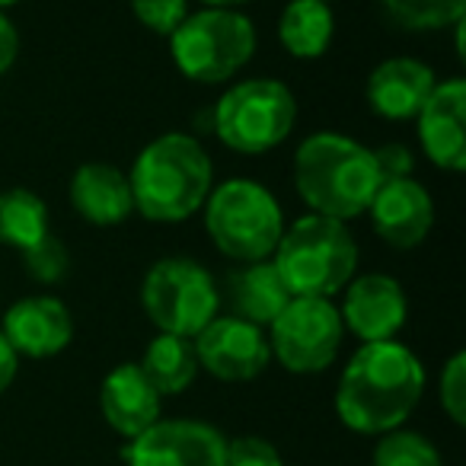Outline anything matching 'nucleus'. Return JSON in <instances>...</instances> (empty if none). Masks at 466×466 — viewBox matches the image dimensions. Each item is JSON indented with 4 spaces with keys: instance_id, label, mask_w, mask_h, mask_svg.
<instances>
[{
    "instance_id": "f257e3e1",
    "label": "nucleus",
    "mask_w": 466,
    "mask_h": 466,
    "mask_svg": "<svg viewBox=\"0 0 466 466\" xmlns=\"http://www.w3.org/2000/svg\"><path fill=\"white\" fill-rule=\"evenodd\" d=\"M428 387L421 358L400 339L364 342L345 361L336 383V415L349 431L364 438L402 428L419 409Z\"/></svg>"
},
{
    "instance_id": "f03ea898",
    "label": "nucleus",
    "mask_w": 466,
    "mask_h": 466,
    "mask_svg": "<svg viewBox=\"0 0 466 466\" xmlns=\"http://www.w3.org/2000/svg\"><path fill=\"white\" fill-rule=\"evenodd\" d=\"M291 176L307 211L342 224L368 214L370 198L383 182L374 147L339 131H313L304 137L294 150Z\"/></svg>"
},
{
    "instance_id": "7ed1b4c3",
    "label": "nucleus",
    "mask_w": 466,
    "mask_h": 466,
    "mask_svg": "<svg viewBox=\"0 0 466 466\" xmlns=\"http://www.w3.org/2000/svg\"><path fill=\"white\" fill-rule=\"evenodd\" d=\"M135 211L154 224L195 218L214 188V160L188 131H167L144 144L128 169Z\"/></svg>"
},
{
    "instance_id": "20e7f679",
    "label": "nucleus",
    "mask_w": 466,
    "mask_h": 466,
    "mask_svg": "<svg viewBox=\"0 0 466 466\" xmlns=\"http://www.w3.org/2000/svg\"><path fill=\"white\" fill-rule=\"evenodd\" d=\"M358 240L342 220L323 214H300L285 224L272 266L279 268L291 298L332 300L358 275Z\"/></svg>"
},
{
    "instance_id": "39448f33",
    "label": "nucleus",
    "mask_w": 466,
    "mask_h": 466,
    "mask_svg": "<svg viewBox=\"0 0 466 466\" xmlns=\"http://www.w3.org/2000/svg\"><path fill=\"white\" fill-rule=\"evenodd\" d=\"M198 214L211 247L237 266L272 259L288 224L272 188L247 176L214 182Z\"/></svg>"
},
{
    "instance_id": "423d86ee",
    "label": "nucleus",
    "mask_w": 466,
    "mask_h": 466,
    "mask_svg": "<svg viewBox=\"0 0 466 466\" xmlns=\"http://www.w3.org/2000/svg\"><path fill=\"white\" fill-rule=\"evenodd\" d=\"M167 39L176 71L201 86L233 84L259 46L256 23L243 10L224 7L188 10Z\"/></svg>"
},
{
    "instance_id": "0eeeda50",
    "label": "nucleus",
    "mask_w": 466,
    "mask_h": 466,
    "mask_svg": "<svg viewBox=\"0 0 466 466\" xmlns=\"http://www.w3.org/2000/svg\"><path fill=\"white\" fill-rule=\"evenodd\" d=\"M298 125V96L285 80H233L211 109V131L227 150L262 157L291 137Z\"/></svg>"
},
{
    "instance_id": "6e6552de",
    "label": "nucleus",
    "mask_w": 466,
    "mask_h": 466,
    "mask_svg": "<svg viewBox=\"0 0 466 466\" xmlns=\"http://www.w3.org/2000/svg\"><path fill=\"white\" fill-rule=\"evenodd\" d=\"M141 307L157 332L195 339L220 313V288L201 262L167 256L144 275Z\"/></svg>"
},
{
    "instance_id": "1a4fd4ad",
    "label": "nucleus",
    "mask_w": 466,
    "mask_h": 466,
    "mask_svg": "<svg viewBox=\"0 0 466 466\" xmlns=\"http://www.w3.org/2000/svg\"><path fill=\"white\" fill-rule=\"evenodd\" d=\"M268 351L288 374H323L342 351L345 326L339 307L326 298H291L266 326Z\"/></svg>"
},
{
    "instance_id": "9d476101",
    "label": "nucleus",
    "mask_w": 466,
    "mask_h": 466,
    "mask_svg": "<svg viewBox=\"0 0 466 466\" xmlns=\"http://www.w3.org/2000/svg\"><path fill=\"white\" fill-rule=\"evenodd\" d=\"M192 349L198 368L220 383H249L266 374L272 364L266 329L230 313H218L192 339Z\"/></svg>"
},
{
    "instance_id": "9b49d317",
    "label": "nucleus",
    "mask_w": 466,
    "mask_h": 466,
    "mask_svg": "<svg viewBox=\"0 0 466 466\" xmlns=\"http://www.w3.org/2000/svg\"><path fill=\"white\" fill-rule=\"evenodd\" d=\"M227 438L201 419H157L147 431L125 441V466H220Z\"/></svg>"
},
{
    "instance_id": "f8f14e48",
    "label": "nucleus",
    "mask_w": 466,
    "mask_h": 466,
    "mask_svg": "<svg viewBox=\"0 0 466 466\" xmlns=\"http://www.w3.org/2000/svg\"><path fill=\"white\" fill-rule=\"evenodd\" d=\"M342 317L345 332L358 342H390L402 332L409 319V298L402 285L387 272H358L342 288Z\"/></svg>"
},
{
    "instance_id": "ddd939ff",
    "label": "nucleus",
    "mask_w": 466,
    "mask_h": 466,
    "mask_svg": "<svg viewBox=\"0 0 466 466\" xmlns=\"http://www.w3.org/2000/svg\"><path fill=\"white\" fill-rule=\"evenodd\" d=\"M415 137L428 163L444 173L466 169V80H438L434 93L415 116Z\"/></svg>"
},
{
    "instance_id": "4468645a",
    "label": "nucleus",
    "mask_w": 466,
    "mask_h": 466,
    "mask_svg": "<svg viewBox=\"0 0 466 466\" xmlns=\"http://www.w3.org/2000/svg\"><path fill=\"white\" fill-rule=\"evenodd\" d=\"M0 332L16 358L48 361L74 342V317L65 300L55 294H26L7 307Z\"/></svg>"
},
{
    "instance_id": "2eb2a0df",
    "label": "nucleus",
    "mask_w": 466,
    "mask_h": 466,
    "mask_svg": "<svg viewBox=\"0 0 466 466\" xmlns=\"http://www.w3.org/2000/svg\"><path fill=\"white\" fill-rule=\"evenodd\" d=\"M368 220L390 249L409 253V249L421 247L431 233L434 198L415 176L383 179L368 205Z\"/></svg>"
},
{
    "instance_id": "dca6fc26",
    "label": "nucleus",
    "mask_w": 466,
    "mask_h": 466,
    "mask_svg": "<svg viewBox=\"0 0 466 466\" xmlns=\"http://www.w3.org/2000/svg\"><path fill=\"white\" fill-rule=\"evenodd\" d=\"M434 86H438V74L431 65L409 55H396L374 65L364 84V99H368V109L383 122H415Z\"/></svg>"
},
{
    "instance_id": "f3484780",
    "label": "nucleus",
    "mask_w": 466,
    "mask_h": 466,
    "mask_svg": "<svg viewBox=\"0 0 466 466\" xmlns=\"http://www.w3.org/2000/svg\"><path fill=\"white\" fill-rule=\"evenodd\" d=\"M99 412L118 438L131 441L163 419V396L144 377L137 361H125L116 364L99 383Z\"/></svg>"
},
{
    "instance_id": "a211bd4d",
    "label": "nucleus",
    "mask_w": 466,
    "mask_h": 466,
    "mask_svg": "<svg viewBox=\"0 0 466 466\" xmlns=\"http://www.w3.org/2000/svg\"><path fill=\"white\" fill-rule=\"evenodd\" d=\"M67 198L77 218H84L93 227H118L135 214L128 173H122L112 163H84L74 169Z\"/></svg>"
},
{
    "instance_id": "6ab92c4d",
    "label": "nucleus",
    "mask_w": 466,
    "mask_h": 466,
    "mask_svg": "<svg viewBox=\"0 0 466 466\" xmlns=\"http://www.w3.org/2000/svg\"><path fill=\"white\" fill-rule=\"evenodd\" d=\"M291 300L285 281L272 259L247 262L227 272L224 288H220V304L230 307V317H240L247 323H256L266 329Z\"/></svg>"
},
{
    "instance_id": "aec40b11",
    "label": "nucleus",
    "mask_w": 466,
    "mask_h": 466,
    "mask_svg": "<svg viewBox=\"0 0 466 466\" xmlns=\"http://www.w3.org/2000/svg\"><path fill=\"white\" fill-rule=\"evenodd\" d=\"M279 42L291 58L317 61L336 39V14L323 0H288L279 14Z\"/></svg>"
},
{
    "instance_id": "412c9836",
    "label": "nucleus",
    "mask_w": 466,
    "mask_h": 466,
    "mask_svg": "<svg viewBox=\"0 0 466 466\" xmlns=\"http://www.w3.org/2000/svg\"><path fill=\"white\" fill-rule=\"evenodd\" d=\"M137 368L144 370L154 390L160 396H179L195 383V377L201 374L198 358H195L192 339L169 336V332H157L144 349Z\"/></svg>"
},
{
    "instance_id": "4be33fe9",
    "label": "nucleus",
    "mask_w": 466,
    "mask_h": 466,
    "mask_svg": "<svg viewBox=\"0 0 466 466\" xmlns=\"http://www.w3.org/2000/svg\"><path fill=\"white\" fill-rule=\"evenodd\" d=\"M48 233H52V214L42 195L20 186L0 192V247L23 253Z\"/></svg>"
},
{
    "instance_id": "5701e85b",
    "label": "nucleus",
    "mask_w": 466,
    "mask_h": 466,
    "mask_svg": "<svg viewBox=\"0 0 466 466\" xmlns=\"http://www.w3.org/2000/svg\"><path fill=\"white\" fill-rule=\"evenodd\" d=\"M380 7L406 33H441L466 20V0H380Z\"/></svg>"
},
{
    "instance_id": "b1692460",
    "label": "nucleus",
    "mask_w": 466,
    "mask_h": 466,
    "mask_svg": "<svg viewBox=\"0 0 466 466\" xmlns=\"http://www.w3.org/2000/svg\"><path fill=\"white\" fill-rule=\"evenodd\" d=\"M370 466H444V460L425 434L393 428L377 438L370 451Z\"/></svg>"
},
{
    "instance_id": "393cba45",
    "label": "nucleus",
    "mask_w": 466,
    "mask_h": 466,
    "mask_svg": "<svg viewBox=\"0 0 466 466\" xmlns=\"http://www.w3.org/2000/svg\"><path fill=\"white\" fill-rule=\"evenodd\" d=\"M20 259H23L26 275L33 281H39V285H58V281H65L67 272H71V253H67L65 240H58L55 233L42 237L35 247L23 249Z\"/></svg>"
},
{
    "instance_id": "a878e982",
    "label": "nucleus",
    "mask_w": 466,
    "mask_h": 466,
    "mask_svg": "<svg viewBox=\"0 0 466 466\" xmlns=\"http://www.w3.org/2000/svg\"><path fill=\"white\" fill-rule=\"evenodd\" d=\"M438 402L453 425L457 428L466 425V355L463 351H453L444 361V368H441Z\"/></svg>"
},
{
    "instance_id": "bb28decb",
    "label": "nucleus",
    "mask_w": 466,
    "mask_h": 466,
    "mask_svg": "<svg viewBox=\"0 0 466 466\" xmlns=\"http://www.w3.org/2000/svg\"><path fill=\"white\" fill-rule=\"evenodd\" d=\"M131 14L147 33L167 39L188 14V0H128Z\"/></svg>"
},
{
    "instance_id": "cd10ccee",
    "label": "nucleus",
    "mask_w": 466,
    "mask_h": 466,
    "mask_svg": "<svg viewBox=\"0 0 466 466\" xmlns=\"http://www.w3.org/2000/svg\"><path fill=\"white\" fill-rule=\"evenodd\" d=\"M220 466H285V460L272 441L259 434H243V438H227Z\"/></svg>"
},
{
    "instance_id": "c85d7f7f",
    "label": "nucleus",
    "mask_w": 466,
    "mask_h": 466,
    "mask_svg": "<svg viewBox=\"0 0 466 466\" xmlns=\"http://www.w3.org/2000/svg\"><path fill=\"white\" fill-rule=\"evenodd\" d=\"M374 160L383 179H402V176L415 173V154L402 141H387L380 147H374Z\"/></svg>"
},
{
    "instance_id": "c756f323",
    "label": "nucleus",
    "mask_w": 466,
    "mask_h": 466,
    "mask_svg": "<svg viewBox=\"0 0 466 466\" xmlns=\"http://www.w3.org/2000/svg\"><path fill=\"white\" fill-rule=\"evenodd\" d=\"M20 58V33L7 14H0V77L10 71Z\"/></svg>"
},
{
    "instance_id": "7c9ffc66",
    "label": "nucleus",
    "mask_w": 466,
    "mask_h": 466,
    "mask_svg": "<svg viewBox=\"0 0 466 466\" xmlns=\"http://www.w3.org/2000/svg\"><path fill=\"white\" fill-rule=\"evenodd\" d=\"M16 374H20V358H16V351L10 349V342L0 332V396L14 387Z\"/></svg>"
},
{
    "instance_id": "2f4dec72",
    "label": "nucleus",
    "mask_w": 466,
    "mask_h": 466,
    "mask_svg": "<svg viewBox=\"0 0 466 466\" xmlns=\"http://www.w3.org/2000/svg\"><path fill=\"white\" fill-rule=\"evenodd\" d=\"M201 7H224V10H243L249 0H198Z\"/></svg>"
},
{
    "instance_id": "473e14b6",
    "label": "nucleus",
    "mask_w": 466,
    "mask_h": 466,
    "mask_svg": "<svg viewBox=\"0 0 466 466\" xmlns=\"http://www.w3.org/2000/svg\"><path fill=\"white\" fill-rule=\"evenodd\" d=\"M16 4H23V0H0V14H7V10L16 7Z\"/></svg>"
},
{
    "instance_id": "72a5a7b5",
    "label": "nucleus",
    "mask_w": 466,
    "mask_h": 466,
    "mask_svg": "<svg viewBox=\"0 0 466 466\" xmlns=\"http://www.w3.org/2000/svg\"><path fill=\"white\" fill-rule=\"evenodd\" d=\"M323 4H332V0H323Z\"/></svg>"
}]
</instances>
